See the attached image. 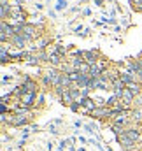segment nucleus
I'll use <instances>...</instances> for the list:
<instances>
[{
    "label": "nucleus",
    "instance_id": "f03ea898",
    "mask_svg": "<svg viewBox=\"0 0 142 151\" xmlns=\"http://www.w3.org/2000/svg\"><path fill=\"white\" fill-rule=\"evenodd\" d=\"M34 99H35V91H30V93H27L25 97H21V100H23L25 106H30V104L34 102Z\"/></svg>",
    "mask_w": 142,
    "mask_h": 151
},
{
    "label": "nucleus",
    "instance_id": "39448f33",
    "mask_svg": "<svg viewBox=\"0 0 142 151\" xmlns=\"http://www.w3.org/2000/svg\"><path fill=\"white\" fill-rule=\"evenodd\" d=\"M65 7V2L63 0H58V5H56V9H63Z\"/></svg>",
    "mask_w": 142,
    "mask_h": 151
},
{
    "label": "nucleus",
    "instance_id": "f257e3e1",
    "mask_svg": "<svg viewBox=\"0 0 142 151\" xmlns=\"http://www.w3.org/2000/svg\"><path fill=\"white\" fill-rule=\"evenodd\" d=\"M121 99L126 102V104H130V102H133V93L128 90V88H125V91H123V95H121Z\"/></svg>",
    "mask_w": 142,
    "mask_h": 151
},
{
    "label": "nucleus",
    "instance_id": "20e7f679",
    "mask_svg": "<svg viewBox=\"0 0 142 151\" xmlns=\"http://www.w3.org/2000/svg\"><path fill=\"white\" fill-rule=\"evenodd\" d=\"M126 88L133 93V95H139L141 93V88H139V84H133V83H130V84H126Z\"/></svg>",
    "mask_w": 142,
    "mask_h": 151
},
{
    "label": "nucleus",
    "instance_id": "7ed1b4c3",
    "mask_svg": "<svg viewBox=\"0 0 142 151\" xmlns=\"http://www.w3.org/2000/svg\"><path fill=\"white\" fill-rule=\"evenodd\" d=\"M123 134H125L130 141H133V142L139 139V132H137V130H123Z\"/></svg>",
    "mask_w": 142,
    "mask_h": 151
}]
</instances>
